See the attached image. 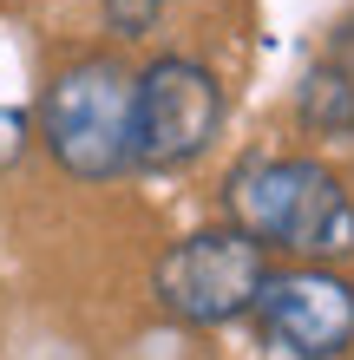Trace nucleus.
I'll list each match as a JSON object with an SVG mask.
<instances>
[{
    "label": "nucleus",
    "mask_w": 354,
    "mask_h": 360,
    "mask_svg": "<svg viewBox=\"0 0 354 360\" xmlns=\"http://www.w3.org/2000/svg\"><path fill=\"white\" fill-rule=\"evenodd\" d=\"M230 223L263 249H289L302 262L354 256V190L315 158H249L223 184Z\"/></svg>",
    "instance_id": "f257e3e1"
},
{
    "label": "nucleus",
    "mask_w": 354,
    "mask_h": 360,
    "mask_svg": "<svg viewBox=\"0 0 354 360\" xmlns=\"http://www.w3.org/2000/svg\"><path fill=\"white\" fill-rule=\"evenodd\" d=\"M132 112H138V79L106 53L72 59L66 72H53L46 98H39V138H46L53 164L66 177L106 184L132 171Z\"/></svg>",
    "instance_id": "f03ea898"
},
{
    "label": "nucleus",
    "mask_w": 354,
    "mask_h": 360,
    "mask_svg": "<svg viewBox=\"0 0 354 360\" xmlns=\"http://www.w3.org/2000/svg\"><path fill=\"white\" fill-rule=\"evenodd\" d=\"M269 282L263 269V243H249L243 229H191L158 256L151 288L164 314H177L184 328H223L236 314L256 308V295Z\"/></svg>",
    "instance_id": "7ed1b4c3"
},
{
    "label": "nucleus",
    "mask_w": 354,
    "mask_h": 360,
    "mask_svg": "<svg viewBox=\"0 0 354 360\" xmlns=\"http://www.w3.org/2000/svg\"><path fill=\"white\" fill-rule=\"evenodd\" d=\"M223 124V86L210 66L164 53L138 72V112H132V158L144 171H177L210 151Z\"/></svg>",
    "instance_id": "20e7f679"
},
{
    "label": "nucleus",
    "mask_w": 354,
    "mask_h": 360,
    "mask_svg": "<svg viewBox=\"0 0 354 360\" xmlns=\"http://www.w3.org/2000/svg\"><path fill=\"white\" fill-rule=\"evenodd\" d=\"M249 314L282 360H341L354 347V282L322 262L269 275Z\"/></svg>",
    "instance_id": "39448f33"
},
{
    "label": "nucleus",
    "mask_w": 354,
    "mask_h": 360,
    "mask_svg": "<svg viewBox=\"0 0 354 360\" xmlns=\"http://www.w3.org/2000/svg\"><path fill=\"white\" fill-rule=\"evenodd\" d=\"M296 118H302L315 138H341V131H354V72L341 66V59L308 66L302 92H296Z\"/></svg>",
    "instance_id": "423d86ee"
},
{
    "label": "nucleus",
    "mask_w": 354,
    "mask_h": 360,
    "mask_svg": "<svg viewBox=\"0 0 354 360\" xmlns=\"http://www.w3.org/2000/svg\"><path fill=\"white\" fill-rule=\"evenodd\" d=\"M106 7V20H112V33H125V39H138V33H151L158 27V13H164V0H99Z\"/></svg>",
    "instance_id": "0eeeda50"
},
{
    "label": "nucleus",
    "mask_w": 354,
    "mask_h": 360,
    "mask_svg": "<svg viewBox=\"0 0 354 360\" xmlns=\"http://www.w3.org/2000/svg\"><path fill=\"white\" fill-rule=\"evenodd\" d=\"M20 144H27V118H20V112H0V164H13Z\"/></svg>",
    "instance_id": "6e6552de"
}]
</instances>
